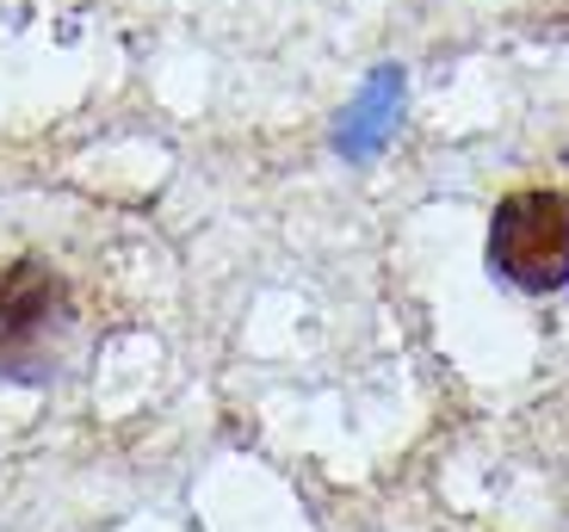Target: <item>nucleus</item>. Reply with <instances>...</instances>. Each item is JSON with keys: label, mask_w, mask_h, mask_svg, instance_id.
I'll return each mask as SVG.
<instances>
[{"label": "nucleus", "mask_w": 569, "mask_h": 532, "mask_svg": "<svg viewBox=\"0 0 569 532\" xmlns=\"http://www.w3.org/2000/svg\"><path fill=\"white\" fill-rule=\"evenodd\" d=\"M489 267L520 291L569 285V199L551 187L508 192L489 217Z\"/></svg>", "instance_id": "1"}, {"label": "nucleus", "mask_w": 569, "mask_h": 532, "mask_svg": "<svg viewBox=\"0 0 569 532\" xmlns=\"http://www.w3.org/2000/svg\"><path fill=\"white\" fill-rule=\"evenodd\" d=\"M62 329H69V279L38 254L0 260V372H43Z\"/></svg>", "instance_id": "2"}, {"label": "nucleus", "mask_w": 569, "mask_h": 532, "mask_svg": "<svg viewBox=\"0 0 569 532\" xmlns=\"http://www.w3.org/2000/svg\"><path fill=\"white\" fill-rule=\"evenodd\" d=\"M402 100V74H378V81H371V93L366 100H359V112L347 118V130H341V149L347 155H366V149H378V137H385L390 130V106Z\"/></svg>", "instance_id": "3"}]
</instances>
